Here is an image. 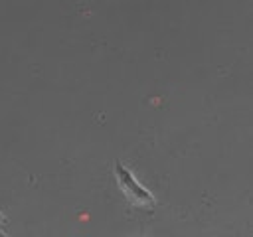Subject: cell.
I'll list each match as a JSON object with an SVG mask.
<instances>
[{"instance_id": "1", "label": "cell", "mask_w": 253, "mask_h": 237, "mask_svg": "<svg viewBox=\"0 0 253 237\" xmlns=\"http://www.w3.org/2000/svg\"><path fill=\"white\" fill-rule=\"evenodd\" d=\"M115 178H117V182H119V188H121V192L125 194V198L132 203V205H136V207H154V203H156V198L132 176V172L125 166V164H121V162H115Z\"/></svg>"}, {"instance_id": "2", "label": "cell", "mask_w": 253, "mask_h": 237, "mask_svg": "<svg viewBox=\"0 0 253 237\" xmlns=\"http://www.w3.org/2000/svg\"><path fill=\"white\" fill-rule=\"evenodd\" d=\"M4 221H6V219H4V215L0 213V223H4Z\"/></svg>"}, {"instance_id": "3", "label": "cell", "mask_w": 253, "mask_h": 237, "mask_svg": "<svg viewBox=\"0 0 253 237\" xmlns=\"http://www.w3.org/2000/svg\"><path fill=\"white\" fill-rule=\"evenodd\" d=\"M2 235H4V231H2V229H0V237H2Z\"/></svg>"}]
</instances>
